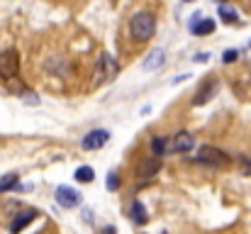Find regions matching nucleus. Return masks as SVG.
Wrapping results in <instances>:
<instances>
[{"mask_svg":"<svg viewBox=\"0 0 251 234\" xmlns=\"http://www.w3.org/2000/svg\"><path fill=\"white\" fill-rule=\"evenodd\" d=\"M222 61H225V64H232V61H237V49H232V52H225V54H222Z\"/></svg>","mask_w":251,"mask_h":234,"instance_id":"20","label":"nucleus"},{"mask_svg":"<svg viewBox=\"0 0 251 234\" xmlns=\"http://www.w3.org/2000/svg\"><path fill=\"white\" fill-rule=\"evenodd\" d=\"M239 166H242V171H244V173H249L251 176V158L249 156H244V154L239 156Z\"/></svg>","mask_w":251,"mask_h":234,"instance_id":"19","label":"nucleus"},{"mask_svg":"<svg viewBox=\"0 0 251 234\" xmlns=\"http://www.w3.org/2000/svg\"><path fill=\"white\" fill-rule=\"evenodd\" d=\"M249 76H251V61H249Z\"/></svg>","mask_w":251,"mask_h":234,"instance_id":"23","label":"nucleus"},{"mask_svg":"<svg viewBox=\"0 0 251 234\" xmlns=\"http://www.w3.org/2000/svg\"><path fill=\"white\" fill-rule=\"evenodd\" d=\"M166 147H168V137H164V134H159V137H154L151 139V154L154 156H166Z\"/></svg>","mask_w":251,"mask_h":234,"instance_id":"14","label":"nucleus"},{"mask_svg":"<svg viewBox=\"0 0 251 234\" xmlns=\"http://www.w3.org/2000/svg\"><path fill=\"white\" fill-rule=\"evenodd\" d=\"M195 161H198V163H202V166H210V168H225V166H229L232 156L227 154V152H222V149H217V147L205 144V147H200V149H198Z\"/></svg>","mask_w":251,"mask_h":234,"instance_id":"2","label":"nucleus"},{"mask_svg":"<svg viewBox=\"0 0 251 234\" xmlns=\"http://www.w3.org/2000/svg\"><path fill=\"white\" fill-rule=\"evenodd\" d=\"M107 142H110V132H107V130H93V132H88L83 137L81 147H83L85 152H98V149H102Z\"/></svg>","mask_w":251,"mask_h":234,"instance_id":"8","label":"nucleus"},{"mask_svg":"<svg viewBox=\"0 0 251 234\" xmlns=\"http://www.w3.org/2000/svg\"><path fill=\"white\" fill-rule=\"evenodd\" d=\"M220 17L229 25V22H237L239 20V15H237V10L234 7H227V5H220Z\"/></svg>","mask_w":251,"mask_h":234,"instance_id":"17","label":"nucleus"},{"mask_svg":"<svg viewBox=\"0 0 251 234\" xmlns=\"http://www.w3.org/2000/svg\"><path fill=\"white\" fill-rule=\"evenodd\" d=\"M190 32L195 34V37H205V34H212L215 32V20H202V17H195L193 20V25H190Z\"/></svg>","mask_w":251,"mask_h":234,"instance_id":"12","label":"nucleus"},{"mask_svg":"<svg viewBox=\"0 0 251 234\" xmlns=\"http://www.w3.org/2000/svg\"><path fill=\"white\" fill-rule=\"evenodd\" d=\"M107 234H117V232H115V230H107Z\"/></svg>","mask_w":251,"mask_h":234,"instance_id":"22","label":"nucleus"},{"mask_svg":"<svg viewBox=\"0 0 251 234\" xmlns=\"http://www.w3.org/2000/svg\"><path fill=\"white\" fill-rule=\"evenodd\" d=\"M117 71H120L117 59H115L112 54L102 52V54L98 56V61H95V85H102V83L112 80V78L117 76Z\"/></svg>","mask_w":251,"mask_h":234,"instance_id":"3","label":"nucleus"},{"mask_svg":"<svg viewBox=\"0 0 251 234\" xmlns=\"http://www.w3.org/2000/svg\"><path fill=\"white\" fill-rule=\"evenodd\" d=\"M217 90H220V78H215V76L205 78V80L198 85L195 95H193V105H195V107L207 105V103H210V100L217 95Z\"/></svg>","mask_w":251,"mask_h":234,"instance_id":"4","label":"nucleus"},{"mask_svg":"<svg viewBox=\"0 0 251 234\" xmlns=\"http://www.w3.org/2000/svg\"><path fill=\"white\" fill-rule=\"evenodd\" d=\"M54 198H56V203H59L61 208H66V210L81 205V193H78L76 188H71V185H59L56 193H54Z\"/></svg>","mask_w":251,"mask_h":234,"instance_id":"7","label":"nucleus"},{"mask_svg":"<svg viewBox=\"0 0 251 234\" xmlns=\"http://www.w3.org/2000/svg\"><path fill=\"white\" fill-rule=\"evenodd\" d=\"M159 171H161V158L151 154V156H147V158L139 161V166H137V178L149 181V178H154Z\"/></svg>","mask_w":251,"mask_h":234,"instance_id":"9","label":"nucleus"},{"mask_svg":"<svg viewBox=\"0 0 251 234\" xmlns=\"http://www.w3.org/2000/svg\"><path fill=\"white\" fill-rule=\"evenodd\" d=\"M20 71V54L15 49L0 52V78H15Z\"/></svg>","mask_w":251,"mask_h":234,"instance_id":"5","label":"nucleus"},{"mask_svg":"<svg viewBox=\"0 0 251 234\" xmlns=\"http://www.w3.org/2000/svg\"><path fill=\"white\" fill-rule=\"evenodd\" d=\"M129 220L134 225H147L149 222V215H147V208L142 205V200H132V208H129Z\"/></svg>","mask_w":251,"mask_h":234,"instance_id":"13","label":"nucleus"},{"mask_svg":"<svg viewBox=\"0 0 251 234\" xmlns=\"http://www.w3.org/2000/svg\"><path fill=\"white\" fill-rule=\"evenodd\" d=\"M105 185H107V190H117V188H120V178H117L115 171L107 173V183H105Z\"/></svg>","mask_w":251,"mask_h":234,"instance_id":"18","label":"nucleus"},{"mask_svg":"<svg viewBox=\"0 0 251 234\" xmlns=\"http://www.w3.org/2000/svg\"><path fill=\"white\" fill-rule=\"evenodd\" d=\"M156 32V20L151 12H137L129 17V34L134 42H149Z\"/></svg>","mask_w":251,"mask_h":234,"instance_id":"1","label":"nucleus"},{"mask_svg":"<svg viewBox=\"0 0 251 234\" xmlns=\"http://www.w3.org/2000/svg\"><path fill=\"white\" fill-rule=\"evenodd\" d=\"M17 185V173H5L2 178H0V193H7V190H12Z\"/></svg>","mask_w":251,"mask_h":234,"instance_id":"16","label":"nucleus"},{"mask_svg":"<svg viewBox=\"0 0 251 234\" xmlns=\"http://www.w3.org/2000/svg\"><path fill=\"white\" fill-rule=\"evenodd\" d=\"M183 2H193V0H183Z\"/></svg>","mask_w":251,"mask_h":234,"instance_id":"24","label":"nucleus"},{"mask_svg":"<svg viewBox=\"0 0 251 234\" xmlns=\"http://www.w3.org/2000/svg\"><path fill=\"white\" fill-rule=\"evenodd\" d=\"M74 176H76L78 183H90V181L95 178V171H93V166H78Z\"/></svg>","mask_w":251,"mask_h":234,"instance_id":"15","label":"nucleus"},{"mask_svg":"<svg viewBox=\"0 0 251 234\" xmlns=\"http://www.w3.org/2000/svg\"><path fill=\"white\" fill-rule=\"evenodd\" d=\"M195 147V139L190 132H178L168 139V147H166V154H190Z\"/></svg>","mask_w":251,"mask_h":234,"instance_id":"6","label":"nucleus"},{"mask_svg":"<svg viewBox=\"0 0 251 234\" xmlns=\"http://www.w3.org/2000/svg\"><path fill=\"white\" fill-rule=\"evenodd\" d=\"M207 59H210V56H207V54H198V56H195V61H200V64H205V61H207Z\"/></svg>","mask_w":251,"mask_h":234,"instance_id":"21","label":"nucleus"},{"mask_svg":"<svg viewBox=\"0 0 251 234\" xmlns=\"http://www.w3.org/2000/svg\"><path fill=\"white\" fill-rule=\"evenodd\" d=\"M220 2H222V5H225V0H220Z\"/></svg>","mask_w":251,"mask_h":234,"instance_id":"25","label":"nucleus"},{"mask_svg":"<svg viewBox=\"0 0 251 234\" xmlns=\"http://www.w3.org/2000/svg\"><path fill=\"white\" fill-rule=\"evenodd\" d=\"M0 80H2V78H0Z\"/></svg>","mask_w":251,"mask_h":234,"instance_id":"26","label":"nucleus"},{"mask_svg":"<svg viewBox=\"0 0 251 234\" xmlns=\"http://www.w3.org/2000/svg\"><path fill=\"white\" fill-rule=\"evenodd\" d=\"M37 215H39L37 210H25V212H20V215L10 222V234H20L29 222H32V220H34V217H37Z\"/></svg>","mask_w":251,"mask_h":234,"instance_id":"10","label":"nucleus"},{"mask_svg":"<svg viewBox=\"0 0 251 234\" xmlns=\"http://www.w3.org/2000/svg\"><path fill=\"white\" fill-rule=\"evenodd\" d=\"M164 64H166V52L161 47L159 49H151V54L144 59V71H159Z\"/></svg>","mask_w":251,"mask_h":234,"instance_id":"11","label":"nucleus"}]
</instances>
